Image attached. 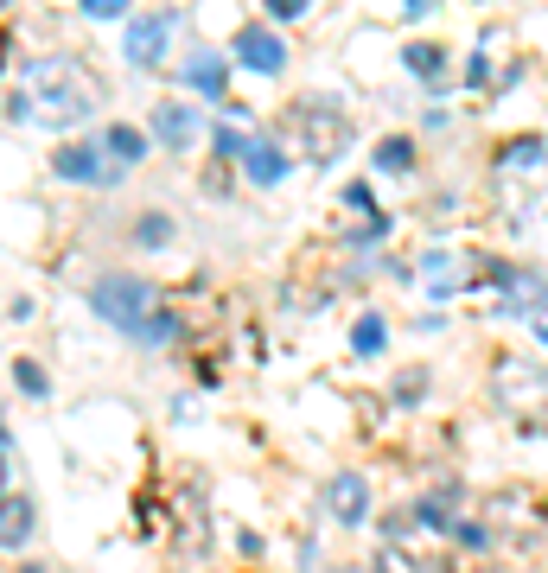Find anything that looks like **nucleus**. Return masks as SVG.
I'll use <instances>...</instances> for the list:
<instances>
[{"label":"nucleus","mask_w":548,"mask_h":573,"mask_svg":"<svg viewBox=\"0 0 548 573\" xmlns=\"http://www.w3.org/2000/svg\"><path fill=\"white\" fill-rule=\"evenodd\" d=\"M96 115V83L71 58H32L13 83V121H45V128H71Z\"/></svg>","instance_id":"1"},{"label":"nucleus","mask_w":548,"mask_h":573,"mask_svg":"<svg viewBox=\"0 0 548 573\" xmlns=\"http://www.w3.org/2000/svg\"><path fill=\"white\" fill-rule=\"evenodd\" d=\"M90 306L102 312L109 325H122L128 338H141V344H166L179 332V319L166 312V300H160V287L147 281V274H96L90 281Z\"/></svg>","instance_id":"2"},{"label":"nucleus","mask_w":548,"mask_h":573,"mask_svg":"<svg viewBox=\"0 0 548 573\" xmlns=\"http://www.w3.org/2000/svg\"><path fill=\"white\" fill-rule=\"evenodd\" d=\"M166 45H173V13H134V20H122V58L134 71H153L166 58Z\"/></svg>","instance_id":"3"},{"label":"nucleus","mask_w":548,"mask_h":573,"mask_svg":"<svg viewBox=\"0 0 548 573\" xmlns=\"http://www.w3.org/2000/svg\"><path fill=\"white\" fill-rule=\"evenodd\" d=\"M498 395H504L517 414H548V370L504 357V363H498Z\"/></svg>","instance_id":"4"},{"label":"nucleus","mask_w":548,"mask_h":573,"mask_svg":"<svg viewBox=\"0 0 548 573\" xmlns=\"http://www.w3.org/2000/svg\"><path fill=\"white\" fill-rule=\"evenodd\" d=\"M230 58H243L249 71H262V77L287 71V45H281V32H274V26H236Z\"/></svg>","instance_id":"5"},{"label":"nucleus","mask_w":548,"mask_h":573,"mask_svg":"<svg viewBox=\"0 0 548 573\" xmlns=\"http://www.w3.org/2000/svg\"><path fill=\"white\" fill-rule=\"evenodd\" d=\"M51 172H58V179H77V185H109L115 160H109L102 141H77V147H64L58 160H51Z\"/></svg>","instance_id":"6"},{"label":"nucleus","mask_w":548,"mask_h":573,"mask_svg":"<svg viewBox=\"0 0 548 573\" xmlns=\"http://www.w3.org/2000/svg\"><path fill=\"white\" fill-rule=\"evenodd\" d=\"M325 510H332L338 523H364V516H370L364 472H332V478H325Z\"/></svg>","instance_id":"7"},{"label":"nucleus","mask_w":548,"mask_h":573,"mask_svg":"<svg viewBox=\"0 0 548 573\" xmlns=\"http://www.w3.org/2000/svg\"><path fill=\"white\" fill-rule=\"evenodd\" d=\"M491 274L510 287L504 312H523V319H529V312H536V319L548 312V281H542V274H517V268H491Z\"/></svg>","instance_id":"8"},{"label":"nucleus","mask_w":548,"mask_h":573,"mask_svg":"<svg viewBox=\"0 0 548 573\" xmlns=\"http://www.w3.org/2000/svg\"><path fill=\"white\" fill-rule=\"evenodd\" d=\"M300 128H306V141H313V160H332V153H345V141H351V121L338 115L332 128H325L319 102H300Z\"/></svg>","instance_id":"9"},{"label":"nucleus","mask_w":548,"mask_h":573,"mask_svg":"<svg viewBox=\"0 0 548 573\" xmlns=\"http://www.w3.org/2000/svg\"><path fill=\"white\" fill-rule=\"evenodd\" d=\"M192 90H204V96H217L224 102V90H230V64L217 58V51H198V58H185V71H179Z\"/></svg>","instance_id":"10"},{"label":"nucleus","mask_w":548,"mask_h":573,"mask_svg":"<svg viewBox=\"0 0 548 573\" xmlns=\"http://www.w3.org/2000/svg\"><path fill=\"white\" fill-rule=\"evenodd\" d=\"M153 134H160V141L173 147V153H185V147L198 141V115L179 109V102H166V109H153Z\"/></svg>","instance_id":"11"},{"label":"nucleus","mask_w":548,"mask_h":573,"mask_svg":"<svg viewBox=\"0 0 548 573\" xmlns=\"http://www.w3.org/2000/svg\"><path fill=\"white\" fill-rule=\"evenodd\" d=\"M243 172H249V185H281L287 179V153L274 141H249L243 147Z\"/></svg>","instance_id":"12"},{"label":"nucleus","mask_w":548,"mask_h":573,"mask_svg":"<svg viewBox=\"0 0 548 573\" xmlns=\"http://www.w3.org/2000/svg\"><path fill=\"white\" fill-rule=\"evenodd\" d=\"M421 281H427V293H440V300H447V293H459L466 287V268H459V255H421Z\"/></svg>","instance_id":"13"},{"label":"nucleus","mask_w":548,"mask_h":573,"mask_svg":"<svg viewBox=\"0 0 548 573\" xmlns=\"http://www.w3.org/2000/svg\"><path fill=\"white\" fill-rule=\"evenodd\" d=\"M32 535V503L26 497H0V548H20Z\"/></svg>","instance_id":"14"},{"label":"nucleus","mask_w":548,"mask_h":573,"mask_svg":"<svg viewBox=\"0 0 548 573\" xmlns=\"http://www.w3.org/2000/svg\"><path fill=\"white\" fill-rule=\"evenodd\" d=\"M102 147H109V153H115V166L128 172V166H134V160L147 153V134H141V128H122V121H115V128L102 134Z\"/></svg>","instance_id":"15"},{"label":"nucleus","mask_w":548,"mask_h":573,"mask_svg":"<svg viewBox=\"0 0 548 573\" xmlns=\"http://www.w3.org/2000/svg\"><path fill=\"white\" fill-rule=\"evenodd\" d=\"M383 344H389V325L376 319V312H364V319L351 325V351H357V357H376Z\"/></svg>","instance_id":"16"},{"label":"nucleus","mask_w":548,"mask_h":573,"mask_svg":"<svg viewBox=\"0 0 548 573\" xmlns=\"http://www.w3.org/2000/svg\"><path fill=\"white\" fill-rule=\"evenodd\" d=\"M402 58H408V71L427 77V83H440V77H447V51H440V45H408Z\"/></svg>","instance_id":"17"},{"label":"nucleus","mask_w":548,"mask_h":573,"mask_svg":"<svg viewBox=\"0 0 548 573\" xmlns=\"http://www.w3.org/2000/svg\"><path fill=\"white\" fill-rule=\"evenodd\" d=\"M376 166H383V172H408V166H415V141H408V134H389V141L376 147Z\"/></svg>","instance_id":"18"},{"label":"nucleus","mask_w":548,"mask_h":573,"mask_svg":"<svg viewBox=\"0 0 548 573\" xmlns=\"http://www.w3.org/2000/svg\"><path fill=\"white\" fill-rule=\"evenodd\" d=\"M13 382H20L26 395H51V382H45V370H39V363H26V357L13 363Z\"/></svg>","instance_id":"19"},{"label":"nucleus","mask_w":548,"mask_h":573,"mask_svg":"<svg viewBox=\"0 0 548 573\" xmlns=\"http://www.w3.org/2000/svg\"><path fill=\"white\" fill-rule=\"evenodd\" d=\"M243 147H249V134H236V128H217V153H224V160H243Z\"/></svg>","instance_id":"20"},{"label":"nucleus","mask_w":548,"mask_h":573,"mask_svg":"<svg viewBox=\"0 0 548 573\" xmlns=\"http://www.w3.org/2000/svg\"><path fill=\"white\" fill-rule=\"evenodd\" d=\"M134 236H141L147 249H153V242H166V236H173V223H166V217H141V230H134Z\"/></svg>","instance_id":"21"},{"label":"nucleus","mask_w":548,"mask_h":573,"mask_svg":"<svg viewBox=\"0 0 548 573\" xmlns=\"http://www.w3.org/2000/svg\"><path fill=\"white\" fill-rule=\"evenodd\" d=\"M83 13L90 20H122V0H83Z\"/></svg>","instance_id":"22"},{"label":"nucleus","mask_w":548,"mask_h":573,"mask_svg":"<svg viewBox=\"0 0 548 573\" xmlns=\"http://www.w3.org/2000/svg\"><path fill=\"white\" fill-rule=\"evenodd\" d=\"M542 160V141H517L510 147V166H536Z\"/></svg>","instance_id":"23"},{"label":"nucleus","mask_w":548,"mask_h":573,"mask_svg":"<svg viewBox=\"0 0 548 573\" xmlns=\"http://www.w3.org/2000/svg\"><path fill=\"white\" fill-rule=\"evenodd\" d=\"M306 0H268V20H300Z\"/></svg>","instance_id":"24"},{"label":"nucleus","mask_w":548,"mask_h":573,"mask_svg":"<svg viewBox=\"0 0 548 573\" xmlns=\"http://www.w3.org/2000/svg\"><path fill=\"white\" fill-rule=\"evenodd\" d=\"M415 516H421V523H427V529H453V516H447V510H440V503H421V510H415Z\"/></svg>","instance_id":"25"},{"label":"nucleus","mask_w":548,"mask_h":573,"mask_svg":"<svg viewBox=\"0 0 548 573\" xmlns=\"http://www.w3.org/2000/svg\"><path fill=\"white\" fill-rule=\"evenodd\" d=\"M0 491H7V446H0Z\"/></svg>","instance_id":"26"},{"label":"nucleus","mask_w":548,"mask_h":573,"mask_svg":"<svg viewBox=\"0 0 548 573\" xmlns=\"http://www.w3.org/2000/svg\"><path fill=\"white\" fill-rule=\"evenodd\" d=\"M542 338H548V325H542Z\"/></svg>","instance_id":"27"}]
</instances>
